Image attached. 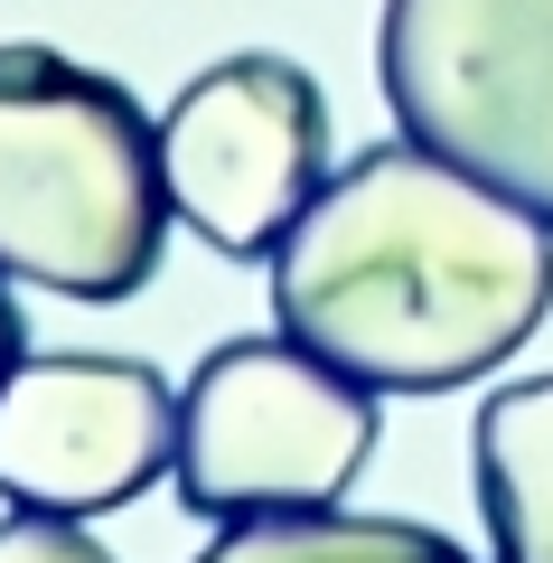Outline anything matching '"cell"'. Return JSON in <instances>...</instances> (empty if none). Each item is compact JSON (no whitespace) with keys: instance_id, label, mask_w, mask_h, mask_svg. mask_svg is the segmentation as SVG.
Wrapping results in <instances>:
<instances>
[{"instance_id":"obj_9","label":"cell","mask_w":553,"mask_h":563,"mask_svg":"<svg viewBox=\"0 0 553 563\" xmlns=\"http://www.w3.org/2000/svg\"><path fill=\"white\" fill-rule=\"evenodd\" d=\"M0 563H122V554L85 536V517H38V507H20V517H0Z\"/></svg>"},{"instance_id":"obj_10","label":"cell","mask_w":553,"mask_h":563,"mask_svg":"<svg viewBox=\"0 0 553 563\" xmlns=\"http://www.w3.org/2000/svg\"><path fill=\"white\" fill-rule=\"evenodd\" d=\"M20 357H29V329H20V301H10V273H0V385H10Z\"/></svg>"},{"instance_id":"obj_6","label":"cell","mask_w":553,"mask_h":563,"mask_svg":"<svg viewBox=\"0 0 553 563\" xmlns=\"http://www.w3.org/2000/svg\"><path fill=\"white\" fill-rule=\"evenodd\" d=\"M178 461V395L141 357H20L0 385V498L38 517H113Z\"/></svg>"},{"instance_id":"obj_8","label":"cell","mask_w":553,"mask_h":563,"mask_svg":"<svg viewBox=\"0 0 553 563\" xmlns=\"http://www.w3.org/2000/svg\"><path fill=\"white\" fill-rule=\"evenodd\" d=\"M198 563H469V554L422 517H338V507H310V517H235Z\"/></svg>"},{"instance_id":"obj_7","label":"cell","mask_w":553,"mask_h":563,"mask_svg":"<svg viewBox=\"0 0 553 563\" xmlns=\"http://www.w3.org/2000/svg\"><path fill=\"white\" fill-rule=\"evenodd\" d=\"M478 517L497 563H553V376L478 404Z\"/></svg>"},{"instance_id":"obj_2","label":"cell","mask_w":553,"mask_h":563,"mask_svg":"<svg viewBox=\"0 0 553 563\" xmlns=\"http://www.w3.org/2000/svg\"><path fill=\"white\" fill-rule=\"evenodd\" d=\"M159 122L103 66L0 47V273L57 301H132L169 244Z\"/></svg>"},{"instance_id":"obj_4","label":"cell","mask_w":553,"mask_h":563,"mask_svg":"<svg viewBox=\"0 0 553 563\" xmlns=\"http://www.w3.org/2000/svg\"><path fill=\"white\" fill-rule=\"evenodd\" d=\"M395 132L553 225V0H385Z\"/></svg>"},{"instance_id":"obj_5","label":"cell","mask_w":553,"mask_h":563,"mask_svg":"<svg viewBox=\"0 0 553 563\" xmlns=\"http://www.w3.org/2000/svg\"><path fill=\"white\" fill-rule=\"evenodd\" d=\"M159 169H169L178 225L198 244L235 263L281 254L300 207L329 188V103H319L310 66L273 57V47L198 66L159 113Z\"/></svg>"},{"instance_id":"obj_3","label":"cell","mask_w":553,"mask_h":563,"mask_svg":"<svg viewBox=\"0 0 553 563\" xmlns=\"http://www.w3.org/2000/svg\"><path fill=\"white\" fill-rule=\"evenodd\" d=\"M376 451V395L300 339H225L178 385L169 488L188 517H310L356 488Z\"/></svg>"},{"instance_id":"obj_1","label":"cell","mask_w":553,"mask_h":563,"mask_svg":"<svg viewBox=\"0 0 553 563\" xmlns=\"http://www.w3.org/2000/svg\"><path fill=\"white\" fill-rule=\"evenodd\" d=\"M273 320L366 395H451L553 320V225L422 141H376L281 235Z\"/></svg>"}]
</instances>
